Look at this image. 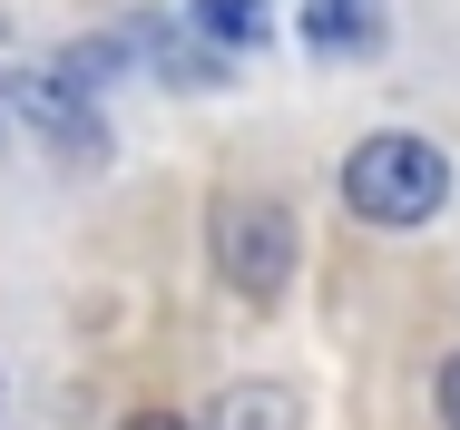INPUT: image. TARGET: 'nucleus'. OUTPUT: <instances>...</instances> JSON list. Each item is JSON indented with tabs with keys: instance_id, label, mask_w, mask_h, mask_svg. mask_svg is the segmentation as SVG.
Here are the masks:
<instances>
[{
	"instance_id": "nucleus-1",
	"label": "nucleus",
	"mask_w": 460,
	"mask_h": 430,
	"mask_svg": "<svg viewBox=\"0 0 460 430\" xmlns=\"http://www.w3.org/2000/svg\"><path fill=\"white\" fill-rule=\"evenodd\" d=\"M441 196H451V157H441L431 137H411V127H372L363 147L343 157V206H353L363 225H382V235L431 225Z\"/></svg>"
},
{
	"instance_id": "nucleus-2",
	"label": "nucleus",
	"mask_w": 460,
	"mask_h": 430,
	"mask_svg": "<svg viewBox=\"0 0 460 430\" xmlns=\"http://www.w3.org/2000/svg\"><path fill=\"white\" fill-rule=\"evenodd\" d=\"M206 255L226 274V294L235 303H284V284H294V255H304V235H294V215H284L275 196H216V215H206Z\"/></svg>"
},
{
	"instance_id": "nucleus-3",
	"label": "nucleus",
	"mask_w": 460,
	"mask_h": 430,
	"mask_svg": "<svg viewBox=\"0 0 460 430\" xmlns=\"http://www.w3.org/2000/svg\"><path fill=\"white\" fill-rule=\"evenodd\" d=\"M0 98H10V118H20V127H30L59 167H79V176L108 167V127H98L89 88H69L59 69H10V88H0Z\"/></svg>"
},
{
	"instance_id": "nucleus-4",
	"label": "nucleus",
	"mask_w": 460,
	"mask_h": 430,
	"mask_svg": "<svg viewBox=\"0 0 460 430\" xmlns=\"http://www.w3.org/2000/svg\"><path fill=\"white\" fill-rule=\"evenodd\" d=\"M118 49H128V69H147V79H167V88H216L226 79V49H206L167 10H137V20L118 30Z\"/></svg>"
},
{
	"instance_id": "nucleus-5",
	"label": "nucleus",
	"mask_w": 460,
	"mask_h": 430,
	"mask_svg": "<svg viewBox=\"0 0 460 430\" xmlns=\"http://www.w3.org/2000/svg\"><path fill=\"white\" fill-rule=\"evenodd\" d=\"M304 49L314 59H363V49H382V0H304Z\"/></svg>"
},
{
	"instance_id": "nucleus-6",
	"label": "nucleus",
	"mask_w": 460,
	"mask_h": 430,
	"mask_svg": "<svg viewBox=\"0 0 460 430\" xmlns=\"http://www.w3.org/2000/svg\"><path fill=\"white\" fill-rule=\"evenodd\" d=\"M206 430H304V411H294L284 382H226L216 411H206Z\"/></svg>"
},
{
	"instance_id": "nucleus-7",
	"label": "nucleus",
	"mask_w": 460,
	"mask_h": 430,
	"mask_svg": "<svg viewBox=\"0 0 460 430\" xmlns=\"http://www.w3.org/2000/svg\"><path fill=\"white\" fill-rule=\"evenodd\" d=\"M186 30L206 39V49H265V0H186Z\"/></svg>"
},
{
	"instance_id": "nucleus-8",
	"label": "nucleus",
	"mask_w": 460,
	"mask_h": 430,
	"mask_svg": "<svg viewBox=\"0 0 460 430\" xmlns=\"http://www.w3.org/2000/svg\"><path fill=\"white\" fill-rule=\"evenodd\" d=\"M118 69H128V49H118V39H79V49L59 59V79H69V88H108Z\"/></svg>"
},
{
	"instance_id": "nucleus-9",
	"label": "nucleus",
	"mask_w": 460,
	"mask_h": 430,
	"mask_svg": "<svg viewBox=\"0 0 460 430\" xmlns=\"http://www.w3.org/2000/svg\"><path fill=\"white\" fill-rule=\"evenodd\" d=\"M441 421L460 430V352H451V362H441Z\"/></svg>"
},
{
	"instance_id": "nucleus-10",
	"label": "nucleus",
	"mask_w": 460,
	"mask_h": 430,
	"mask_svg": "<svg viewBox=\"0 0 460 430\" xmlns=\"http://www.w3.org/2000/svg\"><path fill=\"white\" fill-rule=\"evenodd\" d=\"M118 430H196V421H177V411H137V421H118Z\"/></svg>"
}]
</instances>
